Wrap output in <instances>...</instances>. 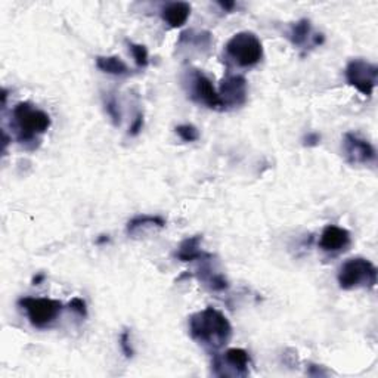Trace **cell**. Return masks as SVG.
Returning a JSON list of instances; mask_svg holds the SVG:
<instances>
[{"label":"cell","mask_w":378,"mask_h":378,"mask_svg":"<svg viewBox=\"0 0 378 378\" xmlns=\"http://www.w3.org/2000/svg\"><path fill=\"white\" fill-rule=\"evenodd\" d=\"M105 111H107V114L109 116L111 121L114 123V126H120L121 111H120V105H119L117 100L113 95H109L105 100Z\"/></svg>","instance_id":"obj_20"},{"label":"cell","mask_w":378,"mask_h":378,"mask_svg":"<svg viewBox=\"0 0 378 378\" xmlns=\"http://www.w3.org/2000/svg\"><path fill=\"white\" fill-rule=\"evenodd\" d=\"M43 281H45V275H43V274H37V275L33 278V285H40Z\"/></svg>","instance_id":"obj_26"},{"label":"cell","mask_w":378,"mask_h":378,"mask_svg":"<svg viewBox=\"0 0 378 378\" xmlns=\"http://www.w3.org/2000/svg\"><path fill=\"white\" fill-rule=\"evenodd\" d=\"M227 57L238 67L253 68L263 58V46L260 39L251 32L234 34L225 46Z\"/></svg>","instance_id":"obj_4"},{"label":"cell","mask_w":378,"mask_h":378,"mask_svg":"<svg viewBox=\"0 0 378 378\" xmlns=\"http://www.w3.org/2000/svg\"><path fill=\"white\" fill-rule=\"evenodd\" d=\"M288 39L296 48H304V46H319L324 43V34L313 33L312 22L307 18H302L290 25L288 30Z\"/></svg>","instance_id":"obj_12"},{"label":"cell","mask_w":378,"mask_h":378,"mask_svg":"<svg viewBox=\"0 0 378 378\" xmlns=\"http://www.w3.org/2000/svg\"><path fill=\"white\" fill-rule=\"evenodd\" d=\"M166 219L161 216H154V215H139L135 216L128 222V227H126V232L130 236H135L141 231L149 229V228H160L163 229L166 227Z\"/></svg>","instance_id":"obj_15"},{"label":"cell","mask_w":378,"mask_h":378,"mask_svg":"<svg viewBox=\"0 0 378 378\" xmlns=\"http://www.w3.org/2000/svg\"><path fill=\"white\" fill-rule=\"evenodd\" d=\"M175 130H176L177 136L184 142H195V141H198V137H200L198 129L195 128V126H192V124H180V126H176Z\"/></svg>","instance_id":"obj_19"},{"label":"cell","mask_w":378,"mask_h":378,"mask_svg":"<svg viewBox=\"0 0 378 378\" xmlns=\"http://www.w3.org/2000/svg\"><path fill=\"white\" fill-rule=\"evenodd\" d=\"M198 279L205 287H208L210 290L216 292H222L229 288V283L227 281V278L222 274L212 271L208 266H203V268L200 269Z\"/></svg>","instance_id":"obj_17"},{"label":"cell","mask_w":378,"mask_h":378,"mask_svg":"<svg viewBox=\"0 0 378 378\" xmlns=\"http://www.w3.org/2000/svg\"><path fill=\"white\" fill-rule=\"evenodd\" d=\"M350 244H352V236H350V232L337 225L325 227L319 238V248L330 255L342 253V251L350 247Z\"/></svg>","instance_id":"obj_11"},{"label":"cell","mask_w":378,"mask_h":378,"mask_svg":"<svg viewBox=\"0 0 378 378\" xmlns=\"http://www.w3.org/2000/svg\"><path fill=\"white\" fill-rule=\"evenodd\" d=\"M96 67L111 76H128L130 68L120 57H96Z\"/></svg>","instance_id":"obj_16"},{"label":"cell","mask_w":378,"mask_h":378,"mask_svg":"<svg viewBox=\"0 0 378 378\" xmlns=\"http://www.w3.org/2000/svg\"><path fill=\"white\" fill-rule=\"evenodd\" d=\"M189 95L195 102L203 104L210 109H222V102L219 92L215 89L210 80L200 69H192L188 74Z\"/></svg>","instance_id":"obj_8"},{"label":"cell","mask_w":378,"mask_h":378,"mask_svg":"<svg viewBox=\"0 0 378 378\" xmlns=\"http://www.w3.org/2000/svg\"><path fill=\"white\" fill-rule=\"evenodd\" d=\"M378 271L375 264L368 259L353 257L346 260L337 275V281L342 290L374 288L377 285Z\"/></svg>","instance_id":"obj_3"},{"label":"cell","mask_w":378,"mask_h":378,"mask_svg":"<svg viewBox=\"0 0 378 378\" xmlns=\"http://www.w3.org/2000/svg\"><path fill=\"white\" fill-rule=\"evenodd\" d=\"M250 355L244 349H228L227 352L215 355L212 360V372L216 377L244 378L250 374Z\"/></svg>","instance_id":"obj_6"},{"label":"cell","mask_w":378,"mask_h":378,"mask_svg":"<svg viewBox=\"0 0 378 378\" xmlns=\"http://www.w3.org/2000/svg\"><path fill=\"white\" fill-rule=\"evenodd\" d=\"M120 347H121V352L126 358H133L135 350L132 346V339H130L129 330H123V332L120 334Z\"/></svg>","instance_id":"obj_21"},{"label":"cell","mask_w":378,"mask_h":378,"mask_svg":"<svg viewBox=\"0 0 378 378\" xmlns=\"http://www.w3.org/2000/svg\"><path fill=\"white\" fill-rule=\"evenodd\" d=\"M303 142H304V145H307V147H316V145H319V142H320V135H318V133H315V132L307 133V135L304 136V139H303Z\"/></svg>","instance_id":"obj_24"},{"label":"cell","mask_w":378,"mask_h":378,"mask_svg":"<svg viewBox=\"0 0 378 378\" xmlns=\"http://www.w3.org/2000/svg\"><path fill=\"white\" fill-rule=\"evenodd\" d=\"M129 48L133 55V60L139 68H145L149 64V55L148 49L144 45L133 43V41H129Z\"/></svg>","instance_id":"obj_18"},{"label":"cell","mask_w":378,"mask_h":378,"mask_svg":"<svg viewBox=\"0 0 378 378\" xmlns=\"http://www.w3.org/2000/svg\"><path fill=\"white\" fill-rule=\"evenodd\" d=\"M144 129V114L142 113H137L132 126H130V129H129V135L130 136H137L139 133H141V130Z\"/></svg>","instance_id":"obj_23"},{"label":"cell","mask_w":378,"mask_h":378,"mask_svg":"<svg viewBox=\"0 0 378 378\" xmlns=\"http://www.w3.org/2000/svg\"><path fill=\"white\" fill-rule=\"evenodd\" d=\"M68 307H69V311L74 312L80 318H86L88 316V304H86L85 300L80 299V297H74V299L69 300Z\"/></svg>","instance_id":"obj_22"},{"label":"cell","mask_w":378,"mask_h":378,"mask_svg":"<svg viewBox=\"0 0 378 378\" xmlns=\"http://www.w3.org/2000/svg\"><path fill=\"white\" fill-rule=\"evenodd\" d=\"M188 328L191 339L212 352L223 349L232 339V325L229 319L215 307H205V309L191 315Z\"/></svg>","instance_id":"obj_1"},{"label":"cell","mask_w":378,"mask_h":378,"mask_svg":"<svg viewBox=\"0 0 378 378\" xmlns=\"http://www.w3.org/2000/svg\"><path fill=\"white\" fill-rule=\"evenodd\" d=\"M191 15V5L187 2H172L167 4L161 9V18L164 22L172 27V29H179L184 25Z\"/></svg>","instance_id":"obj_14"},{"label":"cell","mask_w":378,"mask_h":378,"mask_svg":"<svg viewBox=\"0 0 378 378\" xmlns=\"http://www.w3.org/2000/svg\"><path fill=\"white\" fill-rule=\"evenodd\" d=\"M219 6L223 11H232L235 8V2H219Z\"/></svg>","instance_id":"obj_25"},{"label":"cell","mask_w":378,"mask_h":378,"mask_svg":"<svg viewBox=\"0 0 378 378\" xmlns=\"http://www.w3.org/2000/svg\"><path fill=\"white\" fill-rule=\"evenodd\" d=\"M222 109L238 108L247 101V80L243 76H228L223 79L219 88Z\"/></svg>","instance_id":"obj_10"},{"label":"cell","mask_w":378,"mask_h":378,"mask_svg":"<svg viewBox=\"0 0 378 378\" xmlns=\"http://www.w3.org/2000/svg\"><path fill=\"white\" fill-rule=\"evenodd\" d=\"M203 241L201 235H194V236H188L187 240L182 241L176 250L175 257L180 262H195V260H201V262H207L210 259H213V255L205 253L200 248V244Z\"/></svg>","instance_id":"obj_13"},{"label":"cell","mask_w":378,"mask_h":378,"mask_svg":"<svg viewBox=\"0 0 378 378\" xmlns=\"http://www.w3.org/2000/svg\"><path fill=\"white\" fill-rule=\"evenodd\" d=\"M104 243H109L108 235H101V236L96 240V244H104Z\"/></svg>","instance_id":"obj_27"},{"label":"cell","mask_w":378,"mask_h":378,"mask_svg":"<svg viewBox=\"0 0 378 378\" xmlns=\"http://www.w3.org/2000/svg\"><path fill=\"white\" fill-rule=\"evenodd\" d=\"M18 304L29 318L30 324L37 330L50 327L64 309L62 302L46 297H24L20 299Z\"/></svg>","instance_id":"obj_5"},{"label":"cell","mask_w":378,"mask_h":378,"mask_svg":"<svg viewBox=\"0 0 378 378\" xmlns=\"http://www.w3.org/2000/svg\"><path fill=\"white\" fill-rule=\"evenodd\" d=\"M12 126L18 141L29 145L39 142V136L50 129L52 120L43 109L36 108L30 102H20L12 109Z\"/></svg>","instance_id":"obj_2"},{"label":"cell","mask_w":378,"mask_h":378,"mask_svg":"<svg viewBox=\"0 0 378 378\" xmlns=\"http://www.w3.org/2000/svg\"><path fill=\"white\" fill-rule=\"evenodd\" d=\"M343 152L346 161L352 166H367L377 161V151L372 144L352 132L344 135Z\"/></svg>","instance_id":"obj_9"},{"label":"cell","mask_w":378,"mask_h":378,"mask_svg":"<svg viewBox=\"0 0 378 378\" xmlns=\"http://www.w3.org/2000/svg\"><path fill=\"white\" fill-rule=\"evenodd\" d=\"M346 80L363 96H372L378 80V67L362 58L352 60L344 69Z\"/></svg>","instance_id":"obj_7"}]
</instances>
